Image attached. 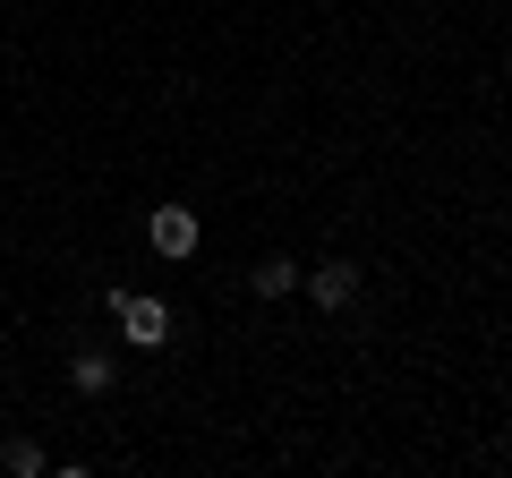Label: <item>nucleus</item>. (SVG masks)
Wrapping results in <instances>:
<instances>
[{"instance_id":"2","label":"nucleus","mask_w":512,"mask_h":478,"mask_svg":"<svg viewBox=\"0 0 512 478\" xmlns=\"http://www.w3.org/2000/svg\"><path fill=\"white\" fill-rule=\"evenodd\" d=\"M146 239H154V257L188 265V257H197V239H205V222L188 214V205H154V214H146Z\"/></svg>"},{"instance_id":"3","label":"nucleus","mask_w":512,"mask_h":478,"mask_svg":"<svg viewBox=\"0 0 512 478\" xmlns=\"http://www.w3.org/2000/svg\"><path fill=\"white\" fill-rule=\"evenodd\" d=\"M299 291H308L325 316H342V308H359V265L333 257V265H316V274H299Z\"/></svg>"},{"instance_id":"6","label":"nucleus","mask_w":512,"mask_h":478,"mask_svg":"<svg viewBox=\"0 0 512 478\" xmlns=\"http://www.w3.org/2000/svg\"><path fill=\"white\" fill-rule=\"evenodd\" d=\"M0 461H9V470H18V478H43V470H52V461H43V444H0Z\"/></svg>"},{"instance_id":"1","label":"nucleus","mask_w":512,"mask_h":478,"mask_svg":"<svg viewBox=\"0 0 512 478\" xmlns=\"http://www.w3.org/2000/svg\"><path fill=\"white\" fill-rule=\"evenodd\" d=\"M103 308L120 316V333H128L137 350H163V342H171V325H180V316H171L163 299H146V291H111Z\"/></svg>"},{"instance_id":"4","label":"nucleus","mask_w":512,"mask_h":478,"mask_svg":"<svg viewBox=\"0 0 512 478\" xmlns=\"http://www.w3.org/2000/svg\"><path fill=\"white\" fill-rule=\"evenodd\" d=\"M69 385L77 393H111V385H120V359H111V350H77V359H69Z\"/></svg>"},{"instance_id":"5","label":"nucleus","mask_w":512,"mask_h":478,"mask_svg":"<svg viewBox=\"0 0 512 478\" xmlns=\"http://www.w3.org/2000/svg\"><path fill=\"white\" fill-rule=\"evenodd\" d=\"M248 291H256V299H291V291H299V265H291V257H265V265L248 274Z\"/></svg>"}]
</instances>
